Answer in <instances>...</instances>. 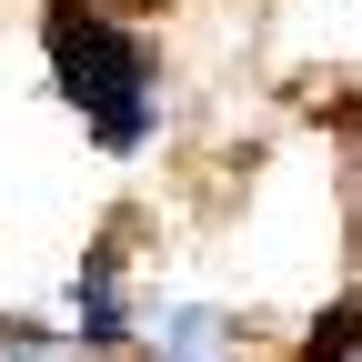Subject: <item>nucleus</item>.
<instances>
[{"instance_id":"1","label":"nucleus","mask_w":362,"mask_h":362,"mask_svg":"<svg viewBox=\"0 0 362 362\" xmlns=\"http://www.w3.org/2000/svg\"><path fill=\"white\" fill-rule=\"evenodd\" d=\"M40 61H51L61 101L90 121V141H101V151H141L151 131H161L151 51H141V30H131V21L90 11V0H51V11H40Z\"/></svg>"},{"instance_id":"2","label":"nucleus","mask_w":362,"mask_h":362,"mask_svg":"<svg viewBox=\"0 0 362 362\" xmlns=\"http://www.w3.org/2000/svg\"><path fill=\"white\" fill-rule=\"evenodd\" d=\"M362 352V302H332L322 322H312V342H302V362H352Z\"/></svg>"},{"instance_id":"3","label":"nucleus","mask_w":362,"mask_h":362,"mask_svg":"<svg viewBox=\"0 0 362 362\" xmlns=\"http://www.w3.org/2000/svg\"><path fill=\"white\" fill-rule=\"evenodd\" d=\"M352 202H362V151H352Z\"/></svg>"},{"instance_id":"4","label":"nucleus","mask_w":362,"mask_h":362,"mask_svg":"<svg viewBox=\"0 0 362 362\" xmlns=\"http://www.w3.org/2000/svg\"><path fill=\"white\" fill-rule=\"evenodd\" d=\"M161 362H192V352H161Z\"/></svg>"}]
</instances>
